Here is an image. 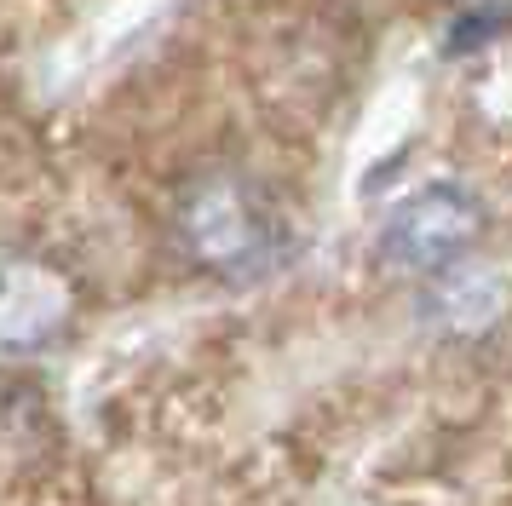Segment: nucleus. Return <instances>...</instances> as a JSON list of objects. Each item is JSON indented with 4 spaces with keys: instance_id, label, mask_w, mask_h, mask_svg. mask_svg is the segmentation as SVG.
Instances as JSON below:
<instances>
[{
    "instance_id": "2",
    "label": "nucleus",
    "mask_w": 512,
    "mask_h": 506,
    "mask_svg": "<svg viewBox=\"0 0 512 506\" xmlns=\"http://www.w3.org/2000/svg\"><path fill=\"white\" fill-rule=\"evenodd\" d=\"M484 236V202L466 184H426L386 213L380 225V259L409 276H443L455 271L472 242Z\"/></svg>"
},
{
    "instance_id": "4",
    "label": "nucleus",
    "mask_w": 512,
    "mask_h": 506,
    "mask_svg": "<svg viewBox=\"0 0 512 506\" xmlns=\"http://www.w3.org/2000/svg\"><path fill=\"white\" fill-rule=\"evenodd\" d=\"M501 282L489 271H466V265H455V271L432 276V305H438V317L449 322V328H484V322H495V311H501Z\"/></svg>"
},
{
    "instance_id": "3",
    "label": "nucleus",
    "mask_w": 512,
    "mask_h": 506,
    "mask_svg": "<svg viewBox=\"0 0 512 506\" xmlns=\"http://www.w3.org/2000/svg\"><path fill=\"white\" fill-rule=\"evenodd\" d=\"M70 294L47 265L0 271V351H41L64 328Z\"/></svg>"
},
{
    "instance_id": "1",
    "label": "nucleus",
    "mask_w": 512,
    "mask_h": 506,
    "mask_svg": "<svg viewBox=\"0 0 512 506\" xmlns=\"http://www.w3.org/2000/svg\"><path fill=\"white\" fill-rule=\"evenodd\" d=\"M179 242L202 271L254 276L277 253V213L265 207V196L248 179L208 173L179 202Z\"/></svg>"
}]
</instances>
